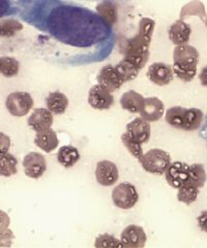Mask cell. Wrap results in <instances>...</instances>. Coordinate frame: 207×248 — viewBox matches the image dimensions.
Segmentation results:
<instances>
[{
    "mask_svg": "<svg viewBox=\"0 0 207 248\" xmlns=\"http://www.w3.org/2000/svg\"><path fill=\"white\" fill-rule=\"evenodd\" d=\"M121 142H122V144L125 145V147L127 149V151L131 153L137 160H139V162L142 161L144 153H143V149H142L141 144L135 142L134 140L131 137H129L127 133L122 134Z\"/></svg>",
    "mask_w": 207,
    "mask_h": 248,
    "instance_id": "obj_31",
    "label": "cell"
},
{
    "mask_svg": "<svg viewBox=\"0 0 207 248\" xmlns=\"http://www.w3.org/2000/svg\"><path fill=\"white\" fill-rule=\"evenodd\" d=\"M79 159H80V153L78 149L74 146H71V145L63 146L58 150L57 160L61 166L66 169L74 167L77 162H78Z\"/></svg>",
    "mask_w": 207,
    "mask_h": 248,
    "instance_id": "obj_21",
    "label": "cell"
},
{
    "mask_svg": "<svg viewBox=\"0 0 207 248\" xmlns=\"http://www.w3.org/2000/svg\"><path fill=\"white\" fill-rule=\"evenodd\" d=\"M53 113L48 108H35L27 120L28 126L34 131L50 128L53 124Z\"/></svg>",
    "mask_w": 207,
    "mask_h": 248,
    "instance_id": "obj_16",
    "label": "cell"
},
{
    "mask_svg": "<svg viewBox=\"0 0 207 248\" xmlns=\"http://www.w3.org/2000/svg\"><path fill=\"white\" fill-rule=\"evenodd\" d=\"M96 181L103 186H112L117 182L119 172L116 165L109 160L98 161L96 169Z\"/></svg>",
    "mask_w": 207,
    "mask_h": 248,
    "instance_id": "obj_9",
    "label": "cell"
},
{
    "mask_svg": "<svg viewBox=\"0 0 207 248\" xmlns=\"http://www.w3.org/2000/svg\"><path fill=\"white\" fill-rule=\"evenodd\" d=\"M190 176V165L182 161L171 162L169 168L165 172L166 180L171 187L179 188L185 185Z\"/></svg>",
    "mask_w": 207,
    "mask_h": 248,
    "instance_id": "obj_5",
    "label": "cell"
},
{
    "mask_svg": "<svg viewBox=\"0 0 207 248\" xmlns=\"http://www.w3.org/2000/svg\"><path fill=\"white\" fill-rule=\"evenodd\" d=\"M146 240L147 236L145 234L143 228L135 226V224H131L122 231L120 238L124 247L128 248H142L146 244Z\"/></svg>",
    "mask_w": 207,
    "mask_h": 248,
    "instance_id": "obj_11",
    "label": "cell"
},
{
    "mask_svg": "<svg viewBox=\"0 0 207 248\" xmlns=\"http://www.w3.org/2000/svg\"><path fill=\"white\" fill-rule=\"evenodd\" d=\"M11 219L6 212L0 210V231H6L10 227Z\"/></svg>",
    "mask_w": 207,
    "mask_h": 248,
    "instance_id": "obj_36",
    "label": "cell"
},
{
    "mask_svg": "<svg viewBox=\"0 0 207 248\" xmlns=\"http://www.w3.org/2000/svg\"><path fill=\"white\" fill-rule=\"evenodd\" d=\"M146 76L150 82L158 86H166L172 82L174 73L172 66L169 64H166L164 62H156L148 67Z\"/></svg>",
    "mask_w": 207,
    "mask_h": 248,
    "instance_id": "obj_8",
    "label": "cell"
},
{
    "mask_svg": "<svg viewBox=\"0 0 207 248\" xmlns=\"http://www.w3.org/2000/svg\"><path fill=\"white\" fill-rule=\"evenodd\" d=\"M23 169H24V173L27 177L38 179L47 170V162H46L43 154L30 152L23 159Z\"/></svg>",
    "mask_w": 207,
    "mask_h": 248,
    "instance_id": "obj_7",
    "label": "cell"
},
{
    "mask_svg": "<svg viewBox=\"0 0 207 248\" xmlns=\"http://www.w3.org/2000/svg\"><path fill=\"white\" fill-rule=\"evenodd\" d=\"M5 107L15 117H23L33 108V99L28 92H13L6 97Z\"/></svg>",
    "mask_w": 207,
    "mask_h": 248,
    "instance_id": "obj_4",
    "label": "cell"
},
{
    "mask_svg": "<svg viewBox=\"0 0 207 248\" xmlns=\"http://www.w3.org/2000/svg\"><path fill=\"white\" fill-rule=\"evenodd\" d=\"M23 29V24L16 19L0 20V37L14 36Z\"/></svg>",
    "mask_w": 207,
    "mask_h": 248,
    "instance_id": "obj_30",
    "label": "cell"
},
{
    "mask_svg": "<svg viewBox=\"0 0 207 248\" xmlns=\"http://www.w3.org/2000/svg\"><path fill=\"white\" fill-rule=\"evenodd\" d=\"M203 112L197 108H190L187 112V120L185 129L186 131L197 130L203 122Z\"/></svg>",
    "mask_w": 207,
    "mask_h": 248,
    "instance_id": "obj_28",
    "label": "cell"
},
{
    "mask_svg": "<svg viewBox=\"0 0 207 248\" xmlns=\"http://www.w3.org/2000/svg\"><path fill=\"white\" fill-rule=\"evenodd\" d=\"M165 113V105L158 97H147L141 108V117L148 122H156L162 118Z\"/></svg>",
    "mask_w": 207,
    "mask_h": 248,
    "instance_id": "obj_14",
    "label": "cell"
},
{
    "mask_svg": "<svg viewBox=\"0 0 207 248\" xmlns=\"http://www.w3.org/2000/svg\"><path fill=\"white\" fill-rule=\"evenodd\" d=\"M191 16H197V17L200 18L201 21L205 20L207 16L205 11V5L203 2L199 1V0H193V1H191L182 6L179 15V19L185 20L186 18L191 17Z\"/></svg>",
    "mask_w": 207,
    "mask_h": 248,
    "instance_id": "obj_23",
    "label": "cell"
},
{
    "mask_svg": "<svg viewBox=\"0 0 207 248\" xmlns=\"http://www.w3.org/2000/svg\"><path fill=\"white\" fill-rule=\"evenodd\" d=\"M187 112V108L172 107L166 112V121L172 127L183 130L186 125Z\"/></svg>",
    "mask_w": 207,
    "mask_h": 248,
    "instance_id": "obj_22",
    "label": "cell"
},
{
    "mask_svg": "<svg viewBox=\"0 0 207 248\" xmlns=\"http://www.w3.org/2000/svg\"><path fill=\"white\" fill-rule=\"evenodd\" d=\"M90 1H94V0H90ZM103 1H104V0H103Z\"/></svg>",
    "mask_w": 207,
    "mask_h": 248,
    "instance_id": "obj_40",
    "label": "cell"
},
{
    "mask_svg": "<svg viewBox=\"0 0 207 248\" xmlns=\"http://www.w3.org/2000/svg\"><path fill=\"white\" fill-rule=\"evenodd\" d=\"M206 182L205 169L200 164H194L190 166V176L187 183L193 184L196 187L201 188Z\"/></svg>",
    "mask_w": 207,
    "mask_h": 248,
    "instance_id": "obj_27",
    "label": "cell"
},
{
    "mask_svg": "<svg viewBox=\"0 0 207 248\" xmlns=\"http://www.w3.org/2000/svg\"><path fill=\"white\" fill-rule=\"evenodd\" d=\"M174 75L178 78L179 80L189 83L193 81L195 76L197 75V67H191V66H185V65H179L173 63L172 66Z\"/></svg>",
    "mask_w": 207,
    "mask_h": 248,
    "instance_id": "obj_32",
    "label": "cell"
},
{
    "mask_svg": "<svg viewBox=\"0 0 207 248\" xmlns=\"http://www.w3.org/2000/svg\"><path fill=\"white\" fill-rule=\"evenodd\" d=\"M18 160L13 154L6 152L0 155V176L11 177L17 174Z\"/></svg>",
    "mask_w": 207,
    "mask_h": 248,
    "instance_id": "obj_24",
    "label": "cell"
},
{
    "mask_svg": "<svg viewBox=\"0 0 207 248\" xmlns=\"http://www.w3.org/2000/svg\"><path fill=\"white\" fill-rule=\"evenodd\" d=\"M96 80L99 85L109 89L111 92L118 90L122 86V84L125 83L116 67L111 64L104 66L99 71Z\"/></svg>",
    "mask_w": 207,
    "mask_h": 248,
    "instance_id": "obj_12",
    "label": "cell"
},
{
    "mask_svg": "<svg viewBox=\"0 0 207 248\" xmlns=\"http://www.w3.org/2000/svg\"><path fill=\"white\" fill-rule=\"evenodd\" d=\"M15 236L12 230L0 231V247H11Z\"/></svg>",
    "mask_w": 207,
    "mask_h": 248,
    "instance_id": "obj_34",
    "label": "cell"
},
{
    "mask_svg": "<svg viewBox=\"0 0 207 248\" xmlns=\"http://www.w3.org/2000/svg\"><path fill=\"white\" fill-rule=\"evenodd\" d=\"M197 221L200 230L207 232V210L200 213V215L198 216Z\"/></svg>",
    "mask_w": 207,
    "mask_h": 248,
    "instance_id": "obj_37",
    "label": "cell"
},
{
    "mask_svg": "<svg viewBox=\"0 0 207 248\" xmlns=\"http://www.w3.org/2000/svg\"><path fill=\"white\" fill-rule=\"evenodd\" d=\"M46 104H47L48 110L51 111L53 114L60 115L64 114L68 106V98L59 91L51 92L46 99Z\"/></svg>",
    "mask_w": 207,
    "mask_h": 248,
    "instance_id": "obj_20",
    "label": "cell"
},
{
    "mask_svg": "<svg viewBox=\"0 0 207 248\" xmlns=\"http://www.w3.org/2000/svg\"><path fill=\"white\" fill-rule=\"evenodd\" d=\"M199 80H200L202 86L207 87V65L201 69L200 75H199Z\"/></svg>",
    "mask_w": 207,
    "mask_h": 248,
    "instance_id": "obj_38",
    "label": "cell"
},
{
    "mask_svg": "<svg viewBox=\"0 0 207 248\" xmlns=\"http://www.w3.org/2000/svg\"><path fill=\"white\" fill-rule=\"evenodd\" d=\"M116 69L118 71L119 75L121 76L122 79H124L125 83L127 81H132L135 78H137L138 74L141 71L140 68H138L131 61L124 58L120 62L115 65Z\"/></svg>",
    "mask_w": 207,
    "mask_h": 248,
    "instance_id": "obj_25",
    "label": "cell"
},
{
    "mask_svg": "<svg viewBox=\"0 0 207 248\" xmlns=\"http://www.w3.org/2000/svg\"><path fill=\"white\" fill-rule=\"evenodd\" d=\"M96 14L108 26H112L117 21V7L112 0H104L96 7Z\"/></svg>",
    "mask_w": 207,
    "mask_h": 248,
    "instance_id": "obj_19",
    "label": "cell"
},
{
    "mask_svg": "<svg viewBox=\"0 0 207 248\" xmlns=\"http://www.w3.org/2000/svg\"><path fill=\"white\" fill-rule=\"evenodd\" d=\"M88 104L96 110H108L114 104V97L109 89L97 84L88 92Z\"/></svg>",
    "mask_w": 207,
    "mask_h": 248,
    "instance_id": "obj_6",
    "label": "cell"
},
{
    "mask_svg": "<svg viewBox=\"0 0 207 248\" xmlns=\"http://www.w3.org/2000/svg\"><path fill=\"white\" fill-rule=\"evenodd\" d=\"M145 98L142 94L134 90L125 92L120 98V106L124 110L129 113H140L141 108H143Z\"/></svg>",
    "mask_w": 207,
    "mask_h": 248,
    "instance_id": "obj_18",
    "label": "cell"
},
{
    "mask_svg": "<svg viewBox=\"0 0 207 248\" xmlns=\"http://www.w3.org/2000/svg\"><path fill=\"white\" fill-rule=\"evenodd\" d=\"M34 144L46 153H50L57 148L59 140L57 134L50 127L37 131L34 138Z\"/></svg>",
    "mask_w": 207,
    "mask_h": 248,
    "instance_id": "obj_17",
    "label": "cell"
},
{
    "mask_svg": "<svg viewBox=\"0 0 207 248\" xmlns=\"http://www.w3.org/2000/svg\"><path fill=\"white\" fill-rule=\"evenodd\" d=\"M200 188L196 187L195 185L190 184V183H186L185 185H182L181 187L178 188V192H177V200L181 203L186 204V205H191V203L196 202Z\"/></svg>",
    "mask_w": 207,
    "mask_h": 248,
    "instance_id": "obj_26",
    "label": "cell"
},
{
    "mask_svg": "<svg viewBox=\"0 0 207 248\" xmlns=\"http://www.w3.org/2000/svg\"><path fill=\"white\" fill-rule=\"evenodd\" d=\"M146 172L155 175L165 174L171 165L170 154L162 149H150L144 154L140 162Z\"/></svg>",
    "mask_w": 207,
    "mask_h": 248,
    "instance_id": "obj_2",
    "label": "cell"
},
{
    "mask_svg": "<svg viewBox=\"0 0 207 248\" xmlns=\"http://www.w3.org/2000/svg\"><path fill=\"white\" fill-rule=\"evenodd\" d=\"M199 62V52L195 46L185 44L176 46L173 52V63L197 67Z\"/></svg>",
    "mask_w": 207,
    "mask_h": 248,
    "instance_id": "obj_10",
    "label": "cell"
},
{
    "mask_svg": "<svg viewBox=\"0 0 207 248\" xmlns=\"http://www.w3.org/2000/svg\"><path fill=\"white\" fill-rule=\"evenodd\" d=\"M204 23H205V26H206V28H207V17L205 18V20H204Z\"/></svg>",
    "mask_w": 207,
    "mask_h": 248,
    "instance_id": "obj_39",
    "label": "cell"
},
{
    "mask_svg": "<svg viewBox=\"0 0 207 248\" xmlns=\"http://www.w3.org/2000/svg\"><path fill=\"white\" fill-rule=\"evenodd\" d=\"M96 247L102 248V247H124V244L121 243L120 240L116 239L114 236H111L109 234H104V235H99L95 243Z\"/></svg>",
    "mask_w": 207,
    "mask_h": 248,
    "instance_id": "obj_33",
    "label": "cell"
},
{
    "mask_svg": "<svg viewBox=\"0 0 207 248\" xmlns=\"http://www.w3.org/2000/svg\"><path fill=\"white\" fill-rule=\"evenodd\" d=\"M112 200L116 207L124 209V210H128L138 203L139 193H138L135 185L128 182L120 183L114 188L112 192Z\"/></svg>",
    "mask_w": 207,
    "mask_h": 248,
    "instance_id": "obj_3",
    "label": "cell"
},
{
    "mask_svg": "<svg viewBox=\"0 0 207 248\" xmlns=\"http://www.w3.org/2000/svg\"><path fill=\"white\" fill-rule=\"evenodd\" d=\"M150 124L142 117L135 118L127 125V134L135 142L141 145L147 143L150 139Z\"/></svg>",
    "mask_w": 207,
    "mask_h": 248,
    "instance_id": "obj_13",
    "label": "cell"
},
{
    "mask_svg": "<svg viewBox=\"0 0 207 248\" xmlns=\"http://www.w3.org/2000/svg\"><path fill=\"white\" fill-rule=\"evenodd\" d=\"M156 28V21L150 18H142L139 22L138 33L120 43V52L124 58L142 69L149 59V45Z\"/></svg>",
    "mask_w": 207,
    "mask_h": 248,
    "instance_id": "obj_1",
    "label": "cell"
},
{
    "mask_svg": "<svg viewBox=\"0 0 207 248\" xmlns=\"http://www.w3.org/2000/svg\"><path fill=\"white\" fill-rule=\"evenodd\" d=\"M20 69L19 61L14 57H0V74L5 78L17 76Z\"/></svg>",
    "mask_w": 207,
    "mask_h": 248,
    "instance_id": "obj_29",
    "label": "cell"
},
{
    "mask_svg": "<svg viewBox=\"0 0 207 248\" xmlns=\"http://www.w3.org/2000/svg\"><path fill=\"white\" fill-rule=\"evenodd\" d=\"M11 147V139L0 131V155L9 152Z\"/></svg>",
    "mask_w": 207,
    "mask_h": 248,
    "instance_id": "obj_35",
    "label": "cell"
},
{
    "mask_svg": "<svg viewBox=\"0 0 207 248\" xmlns=\"http://www.w3.org/2000/svg\"><path fill=\"white\" fill-rule=\"evenodd\" d=\"M191 33V28L185 20H177L168 29V37L175 46L188 44Z\"/></svg>",
    "mask_w": 207,
    "mask_h": 248,
    "instance_id": "obj_15",
    "label": "cell"
}]
</instances>
